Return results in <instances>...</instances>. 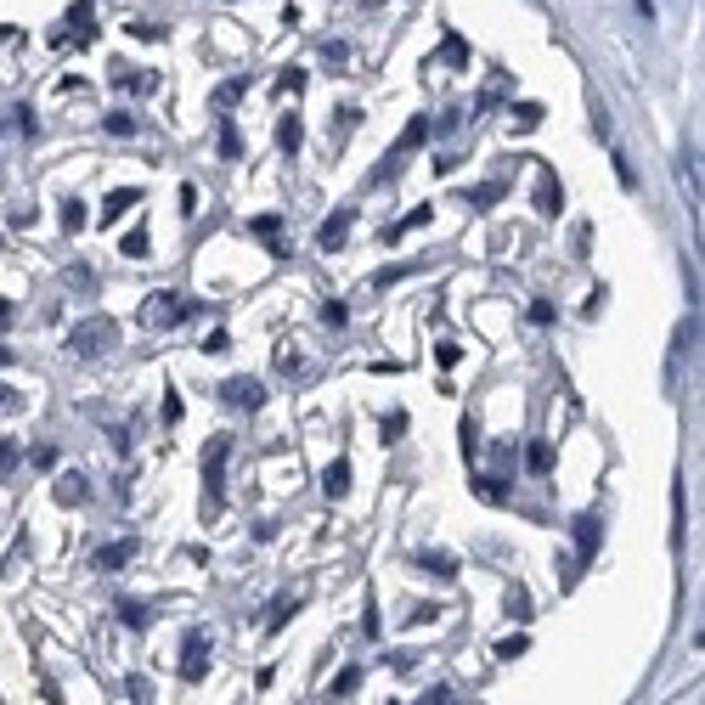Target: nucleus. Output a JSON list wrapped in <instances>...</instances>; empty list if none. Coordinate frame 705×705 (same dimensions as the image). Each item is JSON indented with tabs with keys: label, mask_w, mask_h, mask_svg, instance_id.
<instances>
[{
	"label": "nucleus",
	"mask_w": 705,
	"mask_h": 705,
	"mask_svg": "<svg viewBox=\"0 0 705 705\" xmlns=\"http://www.w3.org/2000/svg\"><path fill=\"white\" fill-rule=\"evenodd\" d=\"M119 345V322H113V316H85V322H74V328H68V350H74V356H108V350Z\"/></svg>",
	"instance_id": "nucleus-1"
},
{
	"label": "nucleus",
	"mask_w": 705,
	"mask_h": 705,
	"mask_svg": "<svg viewBox=\"0 0 705 705\" xmlns=\"http://www.w3.org/2000/svg\"><path fill=\"white\" fill-rule=\"evenodd\" d=\"M226 452H232V440L215 435L204 452V508L209 514H220V486H226Z\"/></svg>",
	"instance_id": "nucleus-2"
},
{
	"label": "nucleus",
	"mask_w": 705,
	"mask_h": 705,
	"mask_svg": "<svg viewBox=\"0 0 705 705\" xmlns=\"http://www.w3.org/2000/svg\"><path fill=\"white\" fill-rule=\"evenodd\" d=\"M187 299L181 294H153L147 305H141V328H153V333H164V328H175V322H187Z\"/></svg>",
	"instance_id": "nucleus-3"
},
{
	"label": "nucleus",
	"mask_w": 705,
	"mask_h": 705,
	"mask_svg": "<svg viewBox=\"0 0 705 705\" xmlns=\"http://www.w3.org/2000/svg\"><path fill=\"white\" fill-rule=\"evenodd\" d=\"M220 401H226V407L254 412L260 401H266V384H260V378H226V384H220Z\"/></svg>",
	"instance_id": "nucleus-4"
},
{
	"label": "nucleus",
	"mask_w": 705,
	"mask_h": 705,
	"mask_svg": "<svg viewBox=\"0 0 705 705\" xmlns=\"http://www.w3.org/2000/svg\"><path fill=\"white\" fill-rule=\"evenodd\" d=\"M209 672V632H187L181 643V677H204Z\"/></svg>",
	"instance_id": "nucleus-5"
},
{
	"label": "nucleus",
	"mask_w": 705,
	"mask_h": 705,
	"mask_svg": "<svg viewBox=\"0 0 705 705\" xmlns=\"http://www.w3.org/2000/svg\"><path fill=\"white\" fill-rule=\"evenodd\" d=\"M350 220H356V209H333V215L322 220V232H316V243H322V249H339V243L350 237Z\"/></svg>",
	"instance_id": "nucleus-6"
},
{
	"label": "nucleus",
	"mask_w": 705,
	"mask_h": 705,
	"mask_svg": "<svg viewBox=\"0 0 705 705\" xmlns=\"http://www.w3.org/2000/svg\"><path fill=\"white\" fill-rule=\"evenodd\" d=\"M136 542H130V536H125V542H108V548H102V553H96V570H125V564L130 559H136Z\"/></svg>",
	"instance_id": "nucleus-7"
},
{
	"label": "nucleus",
	"mask_w": 705,
	"mask_h": 705,
	"mask_svg": "<svg viewBox=\"0 0 705 705\" xmlns=\"http://www.w3.org/2000/svg\"><path fill=\"white\" fill-rule=\"evenodd\" d=\"M322 491H328L333 502H339V497L350 491V463H345V457H333L328 469H322Z\"/></svg>",
	"instance_id": "nucleus-8"
},
{
	"label": "nucleus",
	"mask_w": 705,
	"mask_h": 705,
	"mask_svg": "<svg viewBox=\"0 0 705 705\" xmlns=\"http://www.w3.org/2000/svg\"><path fill=\"white\" fill-rule=\"evenodd\" d=\"M85 497H91L85 474H57V502H63V508H79Z\"/></svg>",
	"instance_id": "nucleus-9"
},
{
	"label": "nucleus",
	"mask_w": 705,
	"mask_h": 705,
	"mask_svg": "<svg viewBox=\"0 0 705 705\" xmlns=\"http://www.w3.org/2000/svg\"><path fill=\"white\" fill-rule=\"evenodd\" d=\"M418 570H429V576H440V581H452L457 576V559H452V553H418Z\"/></svg>",
	"instance_id": "nucleus-10"
},
{
	"label": "nucleus",
	"mask_w": 705,
	"mask_h": 705,
	"mask_svg": "<svg viewBox=\"0 0 705 705\" xmlns=\"http://www.w3.org/2000/svg\"><path fill=\"white\" fill-rule=\"evenodd\" d=\"M576 553H581V559H593V553H598V519L593 514L576 519Z\"/></svg>",
	"instance_id": "nucleus-11"
},
{
	"label": "nucleus",
	"mask_w": 705,
	"mask_h": 705,
	"mask_svg": "<svg viewBox=\"0 0 705 705\" xmlns=\"http://www.w3.org/2000/svg\"><path fill=\"white\" fill-rule=\"evenodd\" d=\"M130 204H141V192H136V187H119V192H108V204H102V220H119Z\"/></svg>",
	"instance_id": "nucleus-12"
},
{
	"label": "nucleus",
	"mask_w": 705,
	"mask_h": 705,
	"mask_svg": "<svg viewBox=\"0 0 705 705\" xmlns=\"http://www.w3.org/2000/svg\"><path fill=\"white\" fill-rule=\"evenodd\" d=\"M536 209H542V215H559V181H553V170H542V187H536Z\"/></svg>",
	"instance_id": "nucleus-13"
},
{
	"label": "nucleus",
	"mask_w": 705,
	"mask_h": 705,
	"mask_svg": "<svg viewBox=\"0 0 705 705\" xmlns=\"http://www.w3.org/2000/svg\"><path fill=\"white\" fill-rule=\"evenodd\" d=\"M299 141H305V125H299L294 113H288V119L277 125V147H282V153H299Z\"/></svg>",
	"instance_id": "nucleus-14"
},
{
	"label": "nucleus",
	"mask_w": 705,
	"mask_h": 705,
	"mask_svg": "<svg viewBox=\"0 0 705 705\" xmlns=\"http://www.w3.org/2000/svg\"><path fill=\"white\" fill-rule=\"evenodd\" d=\"M125 694H130V705H153V677H147V672H130V677H125Z\"/></svg>",
	"instance_id": "nucleus-15"
},
{
	"label": "nucleus",
	"mask_w": 705,
	"mask_h": 705,
	"mask_svg": "<svg viewBox=\"0 0 705 705\" xmlns=\"http://www.w3.org/2000/svg\"><path fill=\"white\" fill-rule=\"evenodd\" d=\"M119 621H125V627H147V621H153V610H147L141 598H125V604H119Z\"/></svg>",
	"instance_id": "nucleus-16"
},
{
	"label": "nucleus",
	"mask_w": 705,
	"mask_h": 705,
	"mask_svg": "<svg viewBox=\"0 0 705 705\" xmlns=\"http://www.w3.org/2000/svg\"><path fill=\"white\" fill-rule=\"evenodd\" d=\"M418 226H429V204H423V209H412L407 220H395V226H390V243H401V237H407V232H418Z\"/></svg>",
	"instance_id": "nucleus-17"
},
{
	"label": "nucleus",
	"mask_w": 705,
	"mask_h": 705,
	"mask_svg": "<svg viewBox=\"0 0 705 705\" xmlns=\"http://www.w3.org/2000/svg\"><path fill=\"white\" fill-rule=\"evenodd\" d=\"M294 610H299V593H294V598H277V604L266 610V632H277V627H282V621H288Z\"/></svg>",
	"instance_id": "nucleus-18"
},
{
	"label": "nucleus",
	"mask_w": 705,
	"mask_h": 705,
	"mask_svg": "<svg viewBox=\"0 0 705 705\" xmlns=\"http://www.w3.org/2000/svg\"><path fill=\"white\" fill-rule=\"evenodd\" d=\"M508 119H514V130H536V125H542V108H536V102H519Z\"/></svg>",
	"instance_id": "nucleus-19"
},
{
	"label": "nucleus",
	"mask_w": 705,
	"mask_h": 705,
	"mask_svg": "<svg viewBox=\"0 0 705 705\" xmlns=\"http://www.w3.org/2000/svg\"><path fill=\"white\" fill-rule=\"evenodd\" d=\"M356 119H361L356 108H345V113H339V125L328 130V141H333V147H345V141H350V130H356Z\"/></svg>",
	"instance_id": "nucleus-20"
},
{
	"label": "nucleus",
	"mask_w": 705,
	"mask_h": 705,
	"mask_svg": "<svg viewBox=\"0 0 705 705\" xmlns=\"http://www.w3.org/2000/svg\"><path fill=\"white\" fill-rule=\"evenodd\" d=\"M57 220H63V232H68V237H74V232H85V204H74V198H68V204H63V215H57Z\"/></svg>",
	"instance_id": "nucleus-21"
},
{
	"label": "nucleus",
	"mask_w": 705,
	"mask_h": 705,
	"mask_svg": "<svg viewBox=\"0 0 705 705\" xmlns=\"http://www.w3.org/2000/svg\"><path fill=\"white\" fill-rule=\"evenodd\" d=\"M525 463H531L536 474H548V469H553V446H548V440H536L531 452H525Z\"/></svg>",
	"instance_id": "nucleus-22"
},
{
	"label": "nucleus",
	"mask_w": 705,
	"mask_h": 705,
	"mask_svg": "<svg viewBox=\"0 0 705 705\" xmlns=\"http://www.w3.org/2000/svg\"><path fill=\"white\" fill-rule=\"evenodd\" d=\"M243 91H249L243 79H226V85L215 91V108H232V102H243Z\"/></svg>",
	"instance_id": "nucleus-23"
},
{
	"label": "nucleus",
	"mask_w": 705,
	"mask_h": 705,
	"mask_svg": "<svg viewBox=\"0 0 705 705\" xmlns=\"http://www.w3.org/2000/svg\"><path fill=\"white\" fill-rule=\"evenodd\" d=\"M423 136H429V125H423V119H412V125L401 130V141H395V153H407V147H418Z\"/></svg>",
	"instance_id": "nucleus-24"
},
{
	"label": "nucleus",
	"mask_w": 705,
	"mask_h": 705,
	"mask_svg": "<svg viewBox=\"0 0 705 705\" xmlns=\"http://www.w3.org/2000/svg\"><path fill=\"white\" fill-rule=\"evenodd\" d=\"M502 198V181H480V187L469 192V204H497Z\"/></svg>",
	"instance_id": "nucleus-25"
},
{
	"label": "nucleus",
	"mask_w": 705,
	"mask_h": 705,
	"mask_svg": "<svg viewBox=\"0 0 705 705\" xmlns=\"http://www.w3.org/2000/svg\"><path fill=\"white\" fill-rule=\"evenodd\" d=\"M220 153H226V158L243 153V136H237V125H220Z\"/></svg>",
	"instance_id": "nucleus-26"
},
{
	"label": "nucleus",
	"mask_w": 705,
	"mask_h": 705,
	"mask_svg": "<svg viewBox=\"0 0 705 705\" xmlns=\"http://www.w3.org/2000/svg\"><path fill=\"white\" fill-rule=\"evenodd\" d=\"M68 288H79V294H91V288H96L91 266H68Z\"/></svg>",
	"instance_id": "nucleus-27"
},
{
	"label": "nucleus",
	"mask_w": 705,
	"mask_h": 705,
	"mask_svg": "<svg viewBox=\"0 0 705 705\" xmlns=\"http://www.w3.org/2000/svg\"><path fill=\"white\" fill-rule=\"evenodd\" d=\"M356 683H361V672H356V666H345V672L333 677V694L345 700V694H356Z\"/></svg>",
	"instance_id": "nucleus-28"
},
{
	"label": "nucleus",
	"mask_w": 705,
	"mask_h": 705,
	"mask_svg": "<svg viewBox=\"0 0 705 705\" xmlns=\"http://www.w3.org/2000/svg\"><path fill=\"white\" fill-rule=\"evenodd\" d=\"M474 491H480L486 502H502V480H497V474H480V480H474Z\"/></svg>",
	"instance_id": "nucleus-29"
},
{
	"label": "nucleus",
	"mask_w": 705,
	"mask_h": 705,
	"mask_svg": "<svg viewBox=\"0 0 705 705\" xmlns=\"http://www.w3.org/2000/svg\"><path fill=\"white\" fill-rule=\"evenodd\" d=\"M401 429H407V412H384V435L378 440H401Z\"/></svg>",
	"instance_id": "nucleus-30"
},
{
	"label": "nucleus",
	"mask_w": 705,
	"mask_h": 705,
	"mask_svg": "<svg viewBox=\"0 0 705 705\" xmlns=\"http://www.w3.org/2000/svg\"><path fill=\"white\" fill-rule=\"evenodd\" d=\"M277 232H282V220H277V215H260V220H254V237H266V243H277Z\"/></svg>",
	"instance_id": "nucleus-31"
},
{
	"label": "nucleus",
	"mask_w": 705,
	"mask_h": 705,
	"mask_svg": "<svg viewBox=\"0 0 705 705\" xmlns=\"http://www.w3.org/2000/svg\"><path fill=\"white\" fill-rule=\"evenodd\" d=\"M525 649H531V643L514 632V638H502V643H497V660H514V655H525Z\"/></svg>",
	"instance_id": "nucleus-32"
},
{
	"label": "nucleus",
	"mask_w": 705,
	"mask_h": 705,
	"mask_svg": "<svg viewBox=\"0 0 705 705\" xmlns=\"http://www.w3.org/2000/svg\"><path fill=\"white\" fill-rule=\"evenodd\" d=\"M119 249H125L130 260H141V254H147V232H125V243H119Z\"/></svg>",
	"instance_id": "nucleus-33"
},
{
	"label": "nucleus",
	"mask_w": 705,
	"mask_h": 705,
	"mask_svg": "<svg viewBox=\"0 0 705 705\" xmlns=\"http://www.w3.org/2000/svg\"><path fill=\"white\" fill-rule=\"evenodd\" d=\"M463 452H480V423H474V418H463Z\"/></svg>",
	"instance_id": "nucleus-34"
},
{
	"label": "nucleus",
	"mask_w": 705,
	"mask_h": 705,
	"mask_svg": "<svg viewBox=\"0 0 705 705\" xmlns=\"http://www.w3.org/2000/svg\"><path fill=\"white\" fill-rule=\"evenodd\" d=\"M440 57H446V63H463V57H469V46H463V40H457V34H452V40L440 46Z\"/></svg>",
	"instance_id": "nucleus-35"
},
{
	"label": "nucleus",
	"mask_w": 705,
	"mask_h": 705,
	"mask_svg": "<svg viewBox=\"0 0 705 705\" xmlns=\"http://www.w3.org/2000/svg\"><path fill=\"white\" fill-rule=\"evenodd\" d=\"M345 305H339V299H328V305H322V322H328V328H339V322H345Z\"/></svg>",
	"instance_id": "nucleus-36"
},
{
	"label": "nucleus",
	"mask_w": 705,
	"mask_h": 705,
	"mask_svg": "<svg viewBox=\"0 0 705 705\" xmlns=\"http://www.w3.org/2000/svg\"><path fill=\"white\" fill-rule=\"evenodd\" d=\"M108 130H113V136H130V130H136V119H130V113H108Z\"/></svg>",
	"instance_id": "nucleus-37"
},
{
	"label": "nucleus",
	"mask_w": 705,
	"mask_h": 705,
	"mask_svg": "<svg viewBox=\"0 0 705 705\" xmlns=\"http://www.w3.org/2000/svg\"><path fill=\"white\" fill-rule=\"evenodd\" d=\"M531 322H536V328H548V322H553V305H548V299H536V305H531Z\"/></svg>",
	"instance_id": "nucleus-38"
},
{
	"label": "nucleus",
	"mask_w": 705,
	"mask_h": 705,
	"mask_svg": "<svg viewBox=\"0 0 705 705\" xmlns=\"http://www.w3.org/2000/svg\"><path fill=\"white\" fill-rule=\"evenodd\" d=\"M508 610H514V615H525V610H531V598H525V587H508Z\"/></svg>",
	"instance_id": "nucleus-39"
},
{
	"label": "nucleus",
	"mask_w": 705,
	"mask_h": 705,
	"mask_svg": "<svg viewBox=\"0 0 705 705\" xmlns=\"http://www.w3.org/2000/svg\"><path fill=\"white\" fill-rule=\"evenodd\" d=\"M277 367H282V373H299V350L282 345V350H277Z\"/></svg>",
	"instance_id": "nucleus-40"
},
{
	"label": "nucleus",
	"mask_w": 705,
	"mask_h": 705,
	"mask_svg": "<svg viewBox=\"0 0 705 705\" xmlns=\"http://www.w3.org/2000/svg\"><path fill=\"white\" fill-rule=\"evenodd\" d=\"M12 463H17V446H12V440H6V446H0V480L12 474Z\"/></svg>",
	"instance_id": "nucleus-41"
},
{
	"label": "nucleus",
	"mask_w": 705,
	"mask_h": 705,
	"mask_svg": "<svg viewBox=\"0 0 705 705\" xmlns=\"http://www.w3.org/2000/svg\"><path fill=\"white\" fill-rule=\"evenodd\" d=\"M299 85H305V74H299V68H288V74L277 79V91H299Z\"/></svg>",
	"instance_id": "nucleus-42"
},
{
	"label": "nucleus",
	"mask_w": 705,
	"mask_h": 705,
	"mask_svg": "<svg viewBox=\"0 0 705 705\" xmlns=\"http://www.w3.org/2000/svg\"><path fill=\"white\" fill-rule=\"evenodd\" d=\"M204 350H215V356H220V350H232V339H226V328H215V333H209V345Z\"/></svg>",
	"instance_id": "nucleus-43"
},
{
	"label": "nucleus",
	"mask_w": 705,
	"mask_h": 705,
	"mask_svg": "<svg viewBox=\"0 0 705 705\" xmlns=\"http://www.w3.org/2000/svg\"><path fill=\"white\" fill-rule=\"evenodd\" d=\"M0 407H23V395H17V390H6V384H0Z\"/></svg>",
	"instance_id": "nucleus-44"
},
{
	"label": "nucleus",
	"mask_w": 705,
	"mask_h": 705,
	"mask_svg": "<svg viewBox=\"0 0 705 705\" xmlns=\"http://www.w3.org/2000/svg\"><path fill=\"white\" fill-rule=\"evenodd\" d=\"M6 322H12V305H6V299H0V328H6Z\"/></svg>",
	"instance_id": "nucleus-45"
},
{
	"label": "nucleus",
	"mask_w": 705,
	"mask_h": 705,
	"mask_svg": "<svg viewBox=\"0 0 705 705\" xmlns=\"http://www.w3.org/2000/svg\"><path fill=\"white\" fill-rule=\"evenodd\" d=\"M6 361H12V350H6V345H0V367H6Z\"/></svg>",
	"instance_id": "nucleus-46"
}]
</instances>
